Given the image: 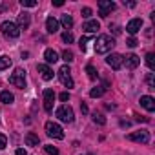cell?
Segmentation results:
<instances>
[{"instance_id":"22","label":"cell","mask_w":155,"mask_h":155,"mask_svg":"<svg viewBox=\"0 0 155 155\" xmlns=\"http://www.w3.org/2000/svg\"><path fill=\"white\" fill-rule=\"evenodd\" d=\"M60 22H62V26H64L66 29H69V28L73 26V18H71V15H62Z\"/></svg>"},{"instance_id":"2","label":"cell","mask_w":155,"mask_h":155,"mask_svg":"<svg viewBox=\"0 0 155 155\" xmlns=\"http://www.w3.org/2000/svg\"><path fill=\"white\" fill-rule=\"evenodd\" d=\"M0 29H2L4 37H8V38H18V37H20V29H18V26H17L15 22H11V20L2 22Z\"/></svg>"},{"instance_id":"23","label":"cell","mask_w":155,"mask_h":155,"mask_svg":"<svg viewBox=\"0 0 155 155\" xmlns=\"http://www.w3.org/2000/svg\"><path fill=\"white\" fill-rule=\"evenodd\" d=\"M86 73H88V77H90V79H91V81H95V79H97V77H99V73H97V69H95V68H93L91 64H88V66H86Z\"/></svg>"},{"instance_id":"34","label":"cell","mask_w":155,"mask_h":155,"mask_svg":"<svg viewBox=\"0 0 155 155\" xmlns=\"http://www.w3.org/2000/svg\"><path fill=\"white\" fill-rule=\"evenodd\" d=\"M91 15H93L91 8H82V17H84V18H90Z\"/></svg>"},{"instance_id":"32","label":"cell","mask_w":155,"mask_h":155,"mask_svg":"<svg viewBox=\"0 0 155 155\" xmlns=\"http://www.w3.org/2000/svg\"><path fill=\"white\" fill-rule=\"evenodd\" d=\"M88 42H90V37H82V38H81V44H79V46H81V49H82V51H86Z\"/></svg>"},{"instance_id":"7","label":"cell","mask_w":155,"mask_h":155,"mask_svg":"<svg viewBox=\"0 0 155 155\" xmlns=\"http://www.w3.org/2000/svg\"><path fill=\"white\" fill-rule=\"evenodd\" d=\"M126 139H128V140H133V142H142V144H146V142L150 140V133H148L146 130H139V131L130 133Z\"/></svg>"},{"instance_id":"4","label":"cell","mask_w":155,"mask_h":155,"mask_svg":"<svg viewBox=\"0 0 155 155\" xmlns=\"http://www.w3.org/2000/svg\"><path fill=\"white\" fill-rule=\"evenodd\" d=\"M57 119L58 120H62V122H73L75 120V115H73V110H71V106H68V104H64V106H60L58 110H57Z\"/></svg>"},{"instance_id":"30","label":"cell","mask_w":155,"mask_h":155,"mask_svg":"<svg viewBox=\"0 0 155 155\" xmlns=\"http://www.w3.org/2000/svg\"><path fill=\"white\" fill-rule=\"evenodd\" d=\"M20 6L22 8H35L37 2H35V0H20Z\"/></svg>"},{"instance_id":"6","label":"cell","mask_w":155,"mask_h":155,"mask_svg":"<svg viewBox=\"0 0 155 155\" xmlns=\"http://www.w3.org/2000/svg\"><path fill=\"white\" fill-rule=\"evenodd\" d=\"M46 133L49 135V137H53V139H64V131H62V128L57 124V122H46Z\"/></svg>"},{"instance_id":"17","label":"cell","mask_w":155,"mask_h":155,"mask_svg":"<svg viewBox=\"0 0 155 155\" xmlns=\"http://www.w3.org/2000/svg\"><path fill=\"white\" fill-rule=\"evenodd\" d=\"M82 29H84L86 33H97V31L101 29V24H99L97 20H88V22L82 26Z\"/></svg>"},{"instance_id":"39","label":"cell","mask_w":155,"mask_h":155,"mask_svg":"<svg viewBox=\"0 0 155 155\" xmlns=\"http://www.w3.org/2000/svg\"><path fill=\"white\" fill-rule=\"evenodd\" d=\"M53 6H57V8H60V6H64V2H62V0H55V2H53Z\"/></svg>"},{"instance_id":"19","label":"cell","mask_w":155,"mask_h":155,"mask_svg":"<svg viewBox=\"0 0 155 155\" xmlns=\"http://www.w3.org/2000/svg\"><path fill=\"white\" fill-rule=\"evenodd\" d=\"M38 142H40L38 135H35L33 131L26 133V144H28V146H38Z\"/></svg>"},{"instance_id":"14","label":"cell","mask_w":155,"mask_h":155,"mask_svg":"<svg viewBox=\"0 0 155 155\" xmlns=\"http://www.w3.org/2000/svg\"><path fill=\"white\" fill-rule=\"evenodd\" d=\"M122 64H126V68H130V69H135V68L140 64V58H139L135 53H131V55H128V57L122 60Z\"/></svg>"},{"instance_id":"25","label":"cell","mask_w":155,"mask_h":155,"mask_svg":"<svg viewBox=\"0 0 155 155\" xmlns=\"http://www.w3.org/2000/svg\"><path fill=\"white\" fill-rule=\"evenodd\" d=\"M11 66V58L9 57H0V71L2 69H8Z\"/></svg>"},{"instance_id":"18","label":"cell","mask_w":155,"mask_h":155,"mask_svg":"<svg viewBox=\"0 0 155 155\" xmlns=\"http://www.w3.org/2000/svg\"><path fill=\"white\" fill-rule=\"evenodd\" d=\"M44 58H46L48 64H55V62L58 60V53H57L55 49H46V51H44Z\"/></svg>"},{"instance_id":"10","label":"cell","mask_w":155,"mask_h":155,"mask_svg":"<svg viewBox=\"0 0 155 155\" xmlns=\"http://www.w3.org/2000/svg\"><path fill=\"white\" fill-rule=\"evenodd\" d=\"M44 110L48 111V113H51L53 111V101H55V91L53 90H44Z\"/></svg>"},{"instance_id":"11","label":"cell","mask_w":155,"mask_h":155,"mask_svg":"<svg viewBox=\"0 0 155 155\" xmlns=\"http://www.w3.org/2000/svg\"><path fill=\"white\" fill-rule=\"evenodd\" d=\"M140 28H142V20H140V18H131V20L126 24V31H128L130 35L139 33V31H140Z\"/></svg>"},{"instance_id":"12","label":"cell","mask_w":155,"mask_h":155,"mask_svg":"<svg viewBox=\"0 0 155 155\" xmlns=\"http://www.w3.org/2000/svg\"><path fill=\"white\" fill-rule=\"evenodd\" d=\"M140 106H142L146 111H155V99L150 97V95H142V97H140Z\"/></svg>"},{"instance_id":"29","label":"cell","mask_w":155,"mask_h":155,"mask_svg":"<svg viewBox=\"0 0 155 155\" xmlns=\"http://www.w3.org/2000/svg\"><path fill=\"white\" fill-rule=\"evenodd\" d=\"M62 40H64L66 44H71V42H73V35H71V31H64V33H62Z\"/></svg>"},{"instance_id":"13","label":"cell","mask_w":155,"mask_h":155,"mask_svg":"<svg viewBox=\"0 0 155 155\" xmlns=\"http://www.w3.org/2000/svg\"><path fill=\"white\" fill-rule=\"evenodd\" d=\"M38 73H40V77H42V79L44 81H51L53 79V69L48 66V64H38Z\"/></svg>"},{"instance_id":"5","label":"cell","mask_w":155,"mask_h":155,"mask_svg":"<svg viewBox=\"0 0 155 155\" xmlns=\"http://www.w3.org/2000/svg\"><path fill=\"white\" fill-rule=\"evenodd\" d=\"M58 79H60V82H62L66 88H73V86H75V82H73V79H71V69H69L68 64L58 69Z\"/></svg>"},{"instance_id":"35","label":"cell","mask_w":155,"mask_h":155,"mask_svg":"<svg viewBox=\"0 0 155 155\" xmlns=\"http://www.w3.org/2000/svg\"><path fill=\"white\" fill-rule=\"evenodd\" d=\"M126 44H128L130 48H135V46H139V42H137V38H133V37H131V38H128V42H126Z\"/></svg>"},{"instance_id":"16","label":"cell","mask_w":155,"mask_h":155,"mask_svg":"<svg viewBox=\"0 0 155 155\" xmlns=\"http://www.w3.org/2000/svg\"><path fill=\"white\" fill-rule=\"evenodd\" d=\"M46 29H48V33H57L58 31V20L53 17H48L46 18Z\"/></svg>"},{"instance_id":"9","label":"cell","mask_w":155,"mask_h":155,"mask_svg":"<svg viewBox=\"0 0 155 155\" xmlns=\"http://www.w3.org/2000/svg\"><path fill=\"white\" fill-rule=\"evenodd\" d=\"M122 60H124V57L119 55V53H111V55L106 57V64L111 66L113 69H120L122 68Z\"/></svg>"},{"instance_id":"27","label":"cell","mask_w":155,"mask_h":155,"mask_svg":"<svg viewBox=\"0 0 155 155\" xmlns=\"http://www.w3.org/2000/svg\"><path fill=\"white\" fill-rule=\"evenodd\" d=\"M62 58H64V60H66V62H68V64H69V62H73V60H75V58H73V53H71V51H69V49H64V51H62Z\"/></svg>"},{"instance_id":"20","label":"cell","mask_w":155,"mask_h":155,"mask_svg":"<svg viewBox=\"0 0 155 155\" xmlns=\"http://www.w3.org/2000/svg\"><path fill=\"white\" fill-rule=\"evenodd\" d=\"M0 101H2L4 104H11V102L15 101V97H13V93H9V91H2V93H0Z\"/></svg>"},{"instance_id":"40","label":"cell","mask_w":155,"mask_h":155,"mask_svg":"<svg viewBox=\"0 0 155 155\" xmlns=\"http://www.w3.org/2000/svg\"><path fill=\"white\" fill-rule=\"evenodd\" d=\"M88 155H91V153H88Z\"/></svg>"},{"instance_id":"21","label":"cell","mask_w":155,"mask_h":155,"mask_svg":"<svg viewBox=\"0 0 155 155\" xmlns=\"http://www.w3.org/2000/svg\"><path fill=\"white\" fill-rule=\"evenodd\" d=\"M91 119H93V122L99 124V126H104V124H106V117H104L102 113H97V111H95V113L91 115Z\"/></svg>"},{"instance_id":"3","label":"cell","mask_w":155,"mask_h":155,"mask_svg":"<svg viewBox=\"0 0 155 155\" xmlns=\"http://www.w3.org/2000/svg\"><path fill=\"white\" fill-rule=\"evenodd\" d=\"M9 84H13V86H17V88H26V71L22 69V68H17L13 73H11V77H9Z\"/></svg>"},{"instance_id":"36","label":"cell","mask_w":155,"mask_h":155,"mask_svg":"<svg viewBox=\"0 0 155 155\" xmlns=\"http://www.w3.org/2000/svg\"><path fill=\"white\" fill-rule=\"evenodd\" d=\"M58 99H60L62 102H66V101H69V93H68V91H62V93L58 95Z\"/></svg>"},{"instance_id":"1","label":"cell","mask_w":155,"mask_h":155,"mask_svg":"<svg viewBox=\"0 0 155 155\" xmlns=\"http://www.w3.org/2000/svg\"><path fill=\"white\" fill-rule=\"evenodd\" d=\"M113 46H115V38L111 35H99L95 40V53L106 55L113 49Z\"/></svg>"},{"instance_id":"33","label":"cell","mask_w":155,"mask_h":155,"mask_svg":"<svg viewBox=\"0 0 155 155\" xmlns=\"http://www.w3.org/2000/svg\"><path fill=\"white\" fill-rule=\"evenodd\" d=\"M6 146H8V137H6L4 133H0V150L6 148Z\"/></svg>"},{"instance_id":"26","label":"cell","mask_w":155,"mask_h":155,"mask_svg":"<svg viewBox=\"0 0 155 155\" xmlns=\"http://www.w3.org/2000/svg\"><path fill=\"white\" fill-rule=\"evenodd\" d=\"M146 64H148L150 69H155V55L153 53H148L146 55Z\"/></svg>"},{"instance_id":"37","label":"cell","mask_w":155,"mask_h":155,"mask_svg":"<svg viewBox=\"0 0 155 155\" xmlns=\"http://www.w3.org/2000/svg\"><path fill=\"white\" fill-rule=\"evenodd\" d=\"M81 111H82V113H88V106H86V104H84V102H82V104H81Z\"/></svg>"},{"instance_id":"31","label":"cell","mask_w":155,"mask_h":155,"mask_svg":"<svg viewBox=\"0 0 155 155\" xmlns=\"http://www.w3.org/2000/svg\"><path fill=\"white\" fill-rule=\"evenodd\" d=\"M146 82H148V86H150V88H155V75H153V73H148Z\"/></svg>"},{"instance_id":"38","label":"cell","mask_w":155,"mask_h":155,"mask_svg":"<svg viewBox=\"0 0 155 155\" xmlns=\"http://www.w3.org/2000/svg\"><path fill=\"white\" fill-rule=\"evenodd\" d=\"M17 155H28V153H26L24 148H18V150H17Z\"/></svg>"},{"instance_id":"15","label":"cell","mask_w":155,"mask_h":155,"mask_svg":"<svg viewBox=\"0 0 155 155\" xmlns=\"http://www.w3.org/2000/svg\"><path fill=\"white\" fill-rule=\"evenodd\" d=\"M29 24H31V17H29L26 11H24V13H20V15H18V24H17V26H18V29H28V28H29Z\"/></svg>"},{"instance_id":"8","label":"cell","mask_w":155,"mask_h":155,"mask_svg":"<svg viewBox=\"0 0 155 155\" xmlns=\"http://www.w3.org/2000/svg\"><path fill=\"white\" fill-rule=\"evenodd\" d=\"M113 9H115V4L111 2V0H101V2H99V15L102 18H106Z\"/></svg>"},{"instance_id":"24","label":"cell","mask_w":155,"mask_h":155,"mask_svg":"<svg viewBox=\"0 0 155 155\" xmlns=\"http://www.w3.org/2000/svg\"><path fill=\"white\" fill-rule=\"evenodd\" d=\"M102 93H104V88H102V86H97V88H93V90L90 91V97L99 99V97H102Z\"/></svg>"},{"instance_id":"28","label":"cell","mask_w":155,"mask_h":155,"mask_svg":"<svg viewBox=\"0 0 155 155\" xmlns=\"http://www.w3.org/2000/svg\"><path fill=\"white\" fill-rule=\"evenodd\" d=\"M44 150H46L48 155H58V148H55V146H51V144L44 146Z\"/></svg>"}]
</instances>
